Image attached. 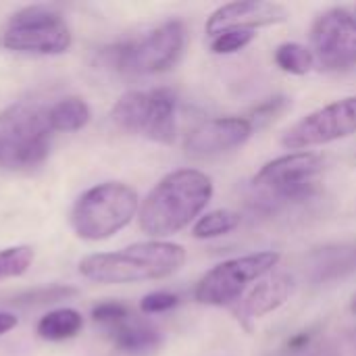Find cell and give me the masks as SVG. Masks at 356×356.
<instances>
[{"label":"cell","mask_w":356,"mask_h":356,"mask_svg":"<svg viewBox=\"0 0 356 356\" xmlns=\"http://www.w3.org/2000/svg\"><path fill=\"white\" fill-rule=\"evenodd\" d=\"M213 192V179L198 169L167 173L140 202V229L152 240H163L186 229L207 209Z\"/></svg>","instance_id":"1"},{"label":"cell","mask_w":356,"mask_h":356,"mask_svg":"<svg viewBox=\"0 0 356 356\" xmlns=\"http://www.w3.org/2000/svg\"><path fill=\"white\" fill-rule=\"evenodd\" d=\"M186 263V248L167 240H146L113 252L86 254L77 271L100 286H125L159 282L177 273Z\"/></svg>","instance_id":"2"},{"label":"cell","mask_w":356,"mask_h":356,"mask_svg":"<svg viewBox=\"0 0 356 356\" xmlns=\"http://www.w3.org/2000/svg\"><path fill=\"white\" fill-rule=\"evenodd\" d=\"M140 211L138 192L123 181H102L83 190L69 213L73 234L83 242H104L125 229Z\"/></svg>","instance_id":"3"},{"label":"cell","mask_w":356,"mask_h":356,"mask_svg":"<svg viewBox=\"0 0 356 356\" xmlns=\"http://www.w3.org/2000/svg\"><path fill=\"white\" fill-rule=\"evenodd\" d=\"M323 167V156L307 150L269 161L252 179L257 204L263 211L273 213L313 198Z\"/></svg>","instance_id":"4"},{"label":"cell","mask_w":356,"mask_h":356,"mask_svg":"<svg viewBox=\"0 0 356 356\" xmlns=\"http://www.w3.org/2000/svg\"><path fill=\"white\" fill-rule=\"evenodd\" d=\"M54 131L46 108L31 102H15L0 111V169L27 171L40 167L48 154Z\"/></svg>","instance_id":"5"},{"label":"cell","mask_w":356,"mask_h":356,"mask_svg":"<svg viewBox=\"0 0 356 356\" xmlns=\"http://www.w3.org/2000/svg\"><path fill=\"white\" fill-rule=\"evenodd\" d=\"M186 48V27L181 21H167L148 33L119 42L102 52L104 63L125 75H156L173 69Z\"/></svg>","instance_id":"6"},{"label":"cell","mask_w":356,"mask_h":356,"mask_svg":"<svg viewBox=\"0 0 356 356\" xmlns=\"http://www.w3.org/2000/svg\"><path fill=\"white\" fill-rule=\"evenodd\" d=\"M111 119L125 134L171 146L177 138V96L169 88L125 92L113 104Z\"/></svg>","instance_id":"7"},{"label":"cell","mask_w":356,"mask_h":356,"mask_svg":"<svg viewBox=\"0 0 356 356\" xmlns=\"http://www.w3.org/2000/svg\"><path fill=\"white\" fill-rule=\"evenodd\" d=\"M2 46L19 54L58 56L73 46V33L65 17L48 4L19 8L6 23Z\"/></svg>","instance_id":"8"},{"label":"cell","mask_w":356,"mask_h":356,"mask_svg":"<svg viewBox=\"0 0 356 356\" xmlns=\"http://www.w3.org/2000/svg\"><path fill=\"white\" fill-rule=\"evenodd\" d=\"M280 259V252L263 250L223 261L200 277L194 290V298L207 307H229L242 298L244 290L252 282H259L269 271H273Z\"/></svg>","instance_id":"9"},{"label":"cell","mask_w":356,"mask_h":356,"mask_svg":"<svg viewBox=\"0 0 356 356\" xmlns=\"http://www.w3.org/2000/svg\"><path fill=\"white\" fill-rule=\"evenodd\" d=\"M311 50L315 60L334 73L356 69V13L350 8H330L311 27Z\"/></svg>","instance_id":"10"},{"label":"cell","mask_w":356,"mask_h":356,"mask_svg":"<svg viewBox=\"0 0 356 356\" xmlns=\"http://www.w3.org/2000/svg\"><path fill=\"white\" fill-rule=\"evenodd\" d=\"M356 134V96L336 100L323 108H317L296 121L284 136L282 146L288 150H305L323 146Z\"/></svg>","instance_id":"11"},{"label":"cell","mask_w":356,"mask_h":356,"mask_svg":"<svg viewBox=\"0 0 356 356\" xmlns=\"http://www.w3.org/2000/svg\"><path fill=\"white\" fill-rule=\"evenodd\" d=\"M254 131L248 117H215L190 131L186 154L192 159H211L244 146Z\"/></svg>","instance_id":"12"},{"label":"cell","mask_w":356,"mask_h":356,"mask_svg":"<svg viewBox=\"0 0 356 356\" xmlns=\"http://www.w3.org/2000/svg\"><path fill=\"white\" fill-rule=\"evenodd\" d=\"M290 13L286 6L267 0H244V2H229L219 6L207 21L209 38L227 29H248L254 31L257 27H269L288 21Z\"/></svg>","instance_id":"13"},{"label":"cell","mask_w":356,"mask_h":356,"mask_svg":"<svg viewBox=\"0 0 356 356\" xmlns=\"http://www.w3.org/2000/svg\"><path fill=\"white\" fill-rule=\"evenodd\" d=\"M102 332L119 353L127 356H150L163 344L161 330L152 321L138 317L134 313H129L127 317H123L121 321L113 323Z\"/></svg>","instance_id":"14"},{"label":"cell","mask_w":356,"mask_h":356,"mask_svg":"<svg viewBox=\"0 0 356 356\" xmlns=\"http://www.w3.org/2000/svg\"><path fill=\"white\" fill-rule=\"evenodd\" d=\"M292 294H294L292 275L288 273L271 275L267 280H261V284H257L254 290L242 300L240 315L242 319H263L265 315L284 307Z\"/></svg>","instance_id":"15"},{"label":"cell","mask_w":356,"mask_h":356,"mask_svg":"<svg viewBox=\"0 0 356 356\" xmlns=\"http://www.w3.org/2000/svg\"><path fill=\"white\" fill-rule=\"evenodd\" d=\"M311 280L330 284L356 273V240L319 248L311 254Z\"/></svg>","instance_id":"16"},{"label":"cell","mask_w":356,"mask_h":356,"mask_svg":"<svg viewBox=\"0 0 356 356\" xmlns=\"http://www.w3.org/2000/svg\"><path fill=\"white\" fill-rule=\"evenodd\" d=\"M83 330V315L73 307H60L44 313L35 323V334L44 342H65L79 336Z\"/></svg>","instance_id":"17"},{"label":"cell","mask_w":356,"mask_h":356,"mask_svg":"<svg viewBox=\"0 0 356 356\" xmlns=\"http://www.w3.org/2000/svg\"><path fill=\"white\" fill-rule=\"evenodd\" d=\"M48 125L54 134H75L92 119V108L81 96H65L46 108Z\"/></svg>","instance_id":"18"},{"label":"cell","mask_w":356,"mask_h":356,"mask_svg":"<svg viewBox=\"0 0 356 356\" xmlns=\"http://www.w3.org/2000/svg\"><path fill=\"white\" fill-rule=\"evenodd\" d=\"M242 217L236 211H227V209H219V211H211L207 215H202L194 227H192V236L196 240H213V238H221L225 234H232L238 225H240Z\"/></svg>","instance_id":"19"},{"label":"cell","mask_w":356,"mask_h":356,"mask_svg":"<svg viewBox=\"0 0 356 356\" xmlns=\"http://www.w3.org/2000/svg\"><path fill=\"white\" fill-rule=\"evenodd\" d=\"M275 63L282 71L292 75H307L315 67V54L309 46L298 42H286L275 50Z\"/></svg>","instance_id":"20"},{"label":"cell","mask_w":356,"mask_h":356,"mask_svg":"<svg viewBox=\"0 0 356 356\" xmlns=\"http://www.w3.org/2000/svg\"><path fill=\"white\" fill-rule=\"evenodd\" d=\"M75 294H77V290L71 288V286H60V284L40 286V288H31V290L19 292L17 296H13L10 305L25 307V309H29V307H48V305L67 300V298H71Z\"/></svg>","instance_id":"21"},{"label":"cell","mask_w":356,"mask_h":356,"mask_svg":"<svg viewBox=\"0 0 356 356\" xmlns=\"http://www.w3.org/2000/svg\"><path fill=\"white\" fill-rule=\"evenodd\" d=\"M35 252L29 244H15L0 250V282L25 275L33 265Z\"/></svg>","instance_id":"22"},{"label":"cell","mask_w":356,"mask_h":356,"mask_svg":"<svg viewBox=\"0 0 356 356\" xmlns=\"http://www.w3.org/2000/svg\"><path fill=\"white\" fill-rule=\"evenodd\" d=\"M254 35L257 33L248 29H227V31L211 35V50L215 54H234L246 48L254 40Z\"/></svg>","instance_id":"23"},{"label":"cell","mask_w":356,"mask_h":356,"mask_svg":"<svg viewBox=\"0 0 356 356\" xmlns=\"http://www.w3.org/2000/svg\"><path fill=\"white\" fill-rule=\"evenodd\" d=\"M129 313H131V309H129L127 305H123V302H119V300H104V302H98V305L92 309V321H94L98 327L106 330V327H111L113 323H117V321H121L123 317H127Z\"/></svg>","instance_id":"24"},{"label":"cell","mask_w":356,"mask_h":356,"mask_svg":"<svg viewBox=\"0 0 356 356\" xmlns=\"http://www.w3.org/2000/svg\"><path fill=\"white\" fill-rule=\"evenodd\" d=\"M177 302H179L177 294L159 290V292L146 294V296L140 300V311H142L144 315H161V313H167V311L175 309Z\"/></svg>","instance_id":"25"},{"label":"cell","mask_w":356,"mask_h":356,"mask_svg":"<svg viewBox=\"0 0 356 356\" xmlns=\"http://www.w3.org/2000/svg\"><path fill=\"white\" fill-rule=\"evenodd\" d=\"M286 106H288V100L286 98H269L261 106H257L254 113H252V117H248V119L252 121L254 127H259V125H265L271 119H275Z\"/></svg>","instance_id":"26"},{"label":"cell","mask_w":356,"mask_h":356,"mask_svg":"<svg viewBox=\"0 0 356 356\" xmlns=\"http://www.w3.org/2000/svg\"><path fill=\"white\" fill-rule=\"evenodd\" d=\"M19 325V319L15 317V313L8 311H0V338L8 332H13Z\"/></svg>","instance_id":"27"},{"label":"cell","mask_w":356,"mask_h":356,"mask_svg":"<svg viewBox=\"0 0 356 356\" xmlns=\"http://www.w3.org/2000/svg\"><path fill=\"white\" fill-rule=\"evenodd\" d=\"M350 311H353V315H356V294L355 298H353V302H350Z\"/></svg>","instance_id":"28"}]
</instances>
